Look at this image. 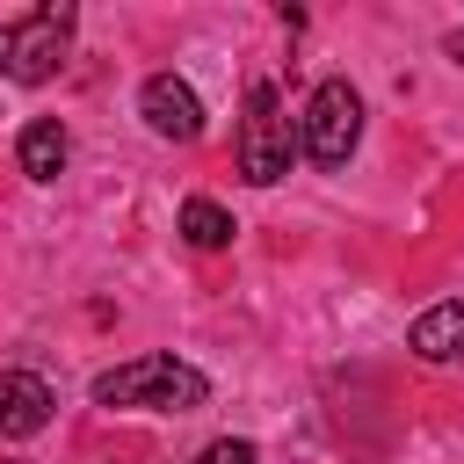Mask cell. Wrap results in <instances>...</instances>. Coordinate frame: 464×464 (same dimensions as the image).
I'll use <instances>...</instances> for the list:
<instances>
[{"label": "cell", "mask_w": 464, "mask_h": 464, "mask_svg": "<svg viewBox=\"0 0 464 464\" xmlns=\"http://www.w3.org/2000/svg\"><path fill=\"white\" fill-rule=\"evenodd\" d=\"M355 138H362V94L348 80H319L312 102H304V116H297V152L312 167H348Z\"/></svg>", "instance_id": "cell-4"}, {"label": "cell", "mask_w": 464, "mask_h": 464, "mask_svg": "<svg viewBox=\"0 0 464 464\" xmlns=\"http://www.w3.org/2000/svg\"><path fill=\"white\" fill-rule=\"evenodd\" d=\"M72 22H80L72 0H44V7L0 22V80H14V87H44V80H58L65 44H72Z\"/></svg>", "instance_id": "cell-2"}, {"label": "cell", "mask_w": 464, "mask_h": 464, "mask_svg": "<svg viewBox=\"0 0 464 464\" xmlns=\"http://www.w3.org/2000/svg\"><path fill=\"white\" fill-rule=\"evenodd\" d=\"M406 348H413L420 362H464V297L428 304V312L406 326Z\"/></svg>", "instance_id": "cell-7"}, {"label": "cell", "mask_w": 464, "mask_h": 464, "mask_svg": "<svg viewBox=\"0 0 464 464\" xmlns=\"http://www.w3.org/2000/svg\"><path fill=\"white\" fill-rule=\"evenodd\" d=\"M14 160H22V174H29V181H58V174H65V160H72V138H65V123H58V116H36V123H22V138H14Z\"/></svg>", "instance_id": "cell-8"}, {"label": "cell", "mask_w": 464, "mask_h": 464, "mask_svg": "<svg viewBox=\"0 0 464 464\" xmlns=\"http://www.w3.org/2000/svg\"><path fill=\"white\" fill-rule=\"evenodd\" d=\"M442 51H450V58H457V65H464V29H457V36H450V44H442Z\"/></svg>", "instance_id": "cell-11"}, {"label": "cell", "mask_w": 464, "mask_h": 464, "mask_svg": "<svg viewBox=\"0 0 464 464\" xmlns=\"http://www.w3.org/2000/svg\"><path fill=\"white\" fill-rule=\"evenodd\" d=\"M232 152H239V174H246L254 188H276V181L290 174V160H297V123L283 116V102H276L268 80L246 87V116H239Z\"/></svg>", "instance_id": "cell-3"}, {"label": "cell", "mask_w": 464, "mask_h": 464, "mask_svg": "<svg viewBox=\"0 0 464 464\" xmlns=\"http://www.w3.org/2000/svg\"><path fill=\"white\" fill-rule=\"evenodd\" d=\"M58 413V392L36 370H0V442H29L44 435Z\"/></svg>", "instance_id": "cell-6"}, {"label": "cell", "mask_w": 464, "mask_h": 464, "mask_svg": "<svg viewBox=\"0 0 464 464\" xmlns=\"http://www.w3.org/2000/svg\"><path fill=\"white\" fill-rule=\"evenodd\" d=\"M138 116H145L152 138H174V145H196L203 138V94L181 72H152L138 87Z\"/></svg>", "instance_id": "cell-5"}, {"label": "cell", "mask_w": 464, "mask_h": 464, "mask_svg": "<svg viewBox=\"0 0 464 464\" xmlns=\"http://www.w3.org/2000/svg\"><path fill=\"white\" fill-rule=\"evenodd\" d=\"M203 464H261V457H254V442H246V435H225V442H210V450H203Z\"/></svg>", "instance_id": "cell-10"}, {"label": "cell", "mask_w": 464, "mask_h": 464, "mask_svg": "<svg viewBox=\"0 0 464 464\" xmlns=\"http://www.w3.org/2000/svg\"><path fill=\"white\" fill-rule=\"evenodd\" d=\"M210 399V377L181 355H130L94 377V406H145V413H196Z\"/></svg>", "instance_id": "cell-1"}, {"label": "cell", "mask_w": 464, "mask_h": 464, "mask_svg": "<svg viewBox=\"0 0 464 464\" xmlns=\"http://www.w3.org/2000/svg\"><path fill=\"white\" fill-rule=\"evenodd\" d=\"M232 232H239V225H232V210H225V203H210V196H188V203H181V239H188L196 254L232 246Z\"/></svg>", "instance_id": "cell-9"}]
</instances>
